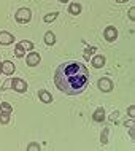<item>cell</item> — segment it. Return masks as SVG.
Here are the masks:
<instances>
[{"label": "cell", "instance_id": "obj_8", "mask_svg": "<svg viewBox=\"0 0 135 151\" xmlns=\"http://www.w3.org/2000/svg\"><path fill=\"white\" fill-rule=\"evenodd\" d=\"M14 64L11 62V60H5V62H2V73H5V75H11V73L14 72Z\"/></svg>", "mask_w": 135, "mask_h": 151}, {"label": "cell", "instance_id": "obj_27", "mask_svg": "<svg viewBox=\"0 0 135 151\" xmlns=\"http://www.w3.org/2000/svg\"><path fill=\"white\" fill-rule=\"evenodd\" d=\"M59 2H60V3H67L68 0H59Z\"/></svg>", "mask_w": 135, "mask_h": 151}, {"label": "cell", "instance_id": "obj_13", "mask_svg": "<svg viewBox=\"0 0 135 151\" xmlns=\"http://www.w3.org/2000/svg\"><path fill=\"white\" fill-rule=\"evenodd\" d=\"M68 13L73 14V16H78L81 13V5L80 3H72V5L68 6Z\"/></svg>", "mask_w": 135, "mask_h": 151}, {"label": "cell", "instance_id": "obj_11", "mask_svg": "<svg viewBox=\"0 0 135 151\" xmlns=\"http://www.w3.org/2000/svg\"><path fill=\"white\" fill-rule=\"evenodd\" d=\"M92 118H94V121H96V122H102V121L105 119V110L102 108V107H99L96 111H94Z\"/></svg>", "mask_w": 135, "mask_h": 151}, {"label": "cell", "instance_id": "obj_19", "mask_svg": "<svg viewBox=\"0 0 135 151\" xmlns=\"http://www.w3.org/2000/svg\"><path fill=\"white\" fill-rule=\"evenodd\" d=\"M0 107H2L3 111H13V107H11L10 104H6V102H2V104H0Z\"/></svg>", "mask_w": 135, "mask_h": 151}, {"label": "cell", "instance_id": "obj_6", "mask_svg": "<svg viewBox=\"0 0 135 151\" xmlns=\"http://www.w3.org/2000/svg\"><path fill=\"white\" fill-rule=\"evenodd\" d=\"M97 86H99L100 91L110 92V91L113 89V83H111V80H108V78H100L99 83H97Z\"/></svg>", "mask_w": 135, "mask_h": 151}, {"label": "cell", "instance_id": "obj_15", "mask_svg": "<svg viewBox=\"0 0 135 151\" xmlns=\"http://www.w3.org/2000/svg\"><path fill=\"white\" fill-rule=\"evenodd\" d=\"M14 56L16 58H24V56H26V51H24V48L19 43L16 45V48H14Z\"/></svg>", "mask_w": 135, "mask_h": 151}, {"label": "cell", "instance_id": "obj_21", "mask_svg": "<svg viewBox=\"0 0 135 151\" xmlns=\"http://www.w3.org/2000/svg\"><path fill=\"white\" fill-rule=\"evenodd\" d=\"M11 81H13V80H8V81H5V83H3V86H2V91H6V89L11 86Z\"/></svg>", "mask_w": 135, "mask_h": 151}, {"label": "cell", "instance_id": "obj_23", "mask_svg": "<svg viewBox=\"0 0 135 151\" xmlns=\"http://www.w3.org/2000/svg\"><path fill=\"white\" fill-rule=\"evenodd\" d=\"M129 18L132 19V21L135 19V8H134V6H132V8H130V10H129Z\"/></svg>", "mask_w": 135, "mask_h": 151}, {"label": "cell", "instance_id": "obj_12", "mask_svg": "<svg viewBox=\"0 0 135 151\" xmlns=\"http://www.w3.org/2000/svg\"><path fill=\"white\" fill-rule=\"evenodd\" d=\"M45 43H46L48 46H52V45L56 43V35L52 34V32H46V34H45Z\"/></svg>", "mask_w": 135, "mask_h": 151}, {"label": "cell", "instance_id": "obj_5", "mask_svg": "<svg viewBox=\"0 0 135 151\" xmlns=\"http://www.w3.org/2000/svg\"><path fill=\"white\" fill-rule=\"evenodd\" d=\"M27 65L29 67H35V65H38L40 64V60H42V58H40V54L38 52H35V51H30L29 52V56H27Z\"/></svg>", "mask_w": 135, "mask_h": 151}, {"label": "cell", "instance_id": "obj_9", "mask_svg": "<svg viewBox=\"0 0 135 151\" xmlns=\"http://www.w3.org/2000/svg\"><path fill=\"white\" fill-rule=\"evenodd\" d=\"M38 97H40V100H42L43 104H51L52 102V96L48 91H45V89L38 91Z\"/></svg>", "mask_w": 135, "mask_h": 151}, {"label": "cell", "instance_id": "obj_1", "mask_svg": "<svg viewBox=\"0 0 135 151\" xmlns=\"http://www.w3.org/2000/svg\"><path fill=\"white\" fill-rule=\"evenodd\" d=\"M54 83L67 96H78L89 84V70L78 60H68L56 68Z\"/></svg>", "mask_w": 135, "mask_h": 151}, {"label": "cell", "instance_id": "obj_26", "mask_svg": "<svg viewBox=\"0 0 135 151\" xmlns=\"http://www.w3.org/2000/svg\"><path fill=\"white\" fill-rule=\"evenodd\" d=\"M118 3H124V2H127V0H116Z\"/></svg>", "mask_w": 135, "mask_h": 151}, {"label": "cell", "instance_id": "obj_22", "mask_svg": "<svg viewBox=\"0 0 135 151\" xmlns=\"http://www.w3.org/2000/svg\"><path fill=\"white\" fill-rule=\"evenodd\" d=\"M27 150H29V151H32V150H40V145H38V143H30Z\"/></svg>", "mask_w": 135, "mask_h": 151}, {"label": "cell", "instance_id": "obj_25", "mask_svg": "<svg viewBox=\"0 0 135 151\" xmlns=\"http://www.w3.org/2000/svg\"><path fill=\"white\" fill-rule=\"evenodd\" d=\"M118 116H119V113H118V111H113V113H111V119H113V121L116 119Z\"/></svg>", "mask_w": 135, "mask_h": 151}, {"label": "cell", "instance_id": "obj_14", "mask_svg": "<svg viewBox=\"0 0 135 151\" xmlns=\"http://www.w3.org/2000/svg\"><path fill=\"white\" fill-rule=\"evenodd\" d=\"M10 118H11V111H2L0 113V122H2V124H8V122H10Z\"/></svg>", "mask_w": 135, "mask_h": 151}, {"label": "cell", "instance_id": "obj_24", "mask_svg": "<svg viewBox=\"0 0 135 151\" xmlns=\"http://www.w3.org/2000/svg\"><path fill=\"white\" fill-rule=\"evenodd\" d=\"M134 113H135V107H134V105H130V107H129V116L134 118V116H135Z\"/></svg>", "mask_w": 135, "mask_h": 151}, {"label": "cell", "instance_id": "obj_20", "mask_svg": "<svg viewBox=\"0 0 135 151\" xmlns=\"http://www.w3.org/2000/svg\"><path fill=\"white\" fill-rule=\"evenodd\" d=\"M94 51H96V48H94V46H91V48H88V50L84 51V58H86V59H89V56H91V54H92Z\"/></svg>", "mask_w": 135, "mask_h": 151}, {"label": "cell", "instance_id": "obj_17", "mask_svg": "<svg viewBox=\"0 0 135 151\" xmlns=\"http://www.w3.org/2000/svg\"><path fill=\"white\" fill-rule=\"evenodd\" d=\"M19 45H21L24 50H27V51H32V50H34V43L29 42V40H22V42L19 43Z\"/></svg>", "mask_w": 135, "mask_h": 151}, {"label": "cell", "instance_id": "obj_7", "mask_svg": "<svg viewBox=\"0 0 135 151\" xmlns=\"http://www.w3.org/2000/svg\"><path fill=\"white\" fill-rule=\"evenodd\" d=\"M14 40V37L10 34V32H0V45H3V46H8V45H11Z\"/></svg>", "mask_w": 135, "mask_h": 151}, {"label": "cell", "instance_id": "obj_4", "mask_svg": "<svg viewBox=\"0 0 135 151\" xmlns=\"http://www.w3.org/2000/svg\"><path fill=\"white\" fill-rule=\"evenodd\" d=\"M11 84H13V89L16 92H19V94H22V92H26V89H27V83L24 80L21 78H14L13 81H11Z\"/></svg>", "mask_w": 135, "mask_h": 151}, {"label": "cell", "instance_id": "obj_10", "mask_svg": "<svg viewBox=\"0 0 135 151\" xmlns=\"http://www.w3.org/2000/svg\"><path fill=\"white\" fill-rule=\"evenodd\" d=\"M91 64H92L94 68H102L105 65V58L103 56H96V58H92Z\"/></svg>", "mask_w": 135, "mask_h": 151}, {"label": "cell", "instance_id": "obj_3", "mask_svg": "<svg viewBox=\"0 0 135 151\" xmlns=\"http://www.w3.org/2000/svg\"><path fill=\"white\" fill-rule=\"evenodd\" d=\"M103 37H105V40H107V42L113 43L114 40L118 38V30H116V27L108 26L107 29H105V32H103Z\"/></svg>", "mask_w": 135, "mask_h": 151}, {"label": "cell", "instance_id": "obj_18", "mask_svg": "<svg viewBox=\"0 0 135 151\" xmlns=\"http://www.w3.org/2000/svg\"><path fill=\"white\" fill-rule=\"evenodd\" d=\"M56 18H57V13H51V14H46L43 19H45V22H52Z\"/></svg>", "mask_w": 135, "mask_h": 151}, {"label": "cell", "instance_id": "obj_16", "mask_svg": "<svg viewBox=\"0 0 135 151\" xmlns=\"http://www.w3.org/2000/svg\"><path fill=\"white\" fill-rule=\"evenodd\" d=\"M108 132H110V129H108V127H105V129H103V132H102V135H100L102 145H107V143H108Z\"/></svg>", "mask_w": 135, "mask_h": 151}, {"label": "cell", "instance_id": "obj_2", "mask_svg": "<svg viewBox=\"0 0 135 151\" xmlns=\"http://www.w3.org/2000/svg\"><path fill=\"white\" fill-rule=\"evenodd\" d=\"M14 18H16V21L18 22H29L30 21V18H32V13H30V10L29 8H21V10H18V13L14 14Z\"/></svg>", "mask_w": 135, "mask_h": 151}, {"label": "cell", "instance_id": "obj_28", "mask_svg": "<svg viewBox=\"0 0 135 151\" xmlns=\"http://www.w3.org/2000/svg\"><path fill=\"white\" fill-rule=\"evenodd\" d=\"M0 73H2V62H0Z\"/></svg>", "mask_w": 135, "mask_h": 151}]
</instances>
